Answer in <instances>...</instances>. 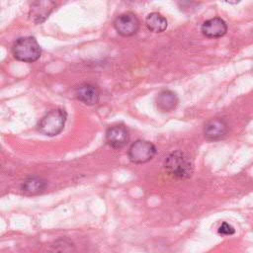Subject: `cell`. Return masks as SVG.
Listing matches in <instances>:
<instances>
[{"label":"cell","instance_id":"5b68a950","mask_svg":"<svg viewBox=\"0 0 253 253\" xmlns=\"http://www.w3.org/2000/svg\"><path fill=\"white\" fill-rule=\"evenodd\" d=\"M114 27L121 36L130 37L137 33L139 29V21L133 13L127 12L121 14L116 18Z\"/></svg>","mask_w":253,"mask_h":253},{"label":"cell","instance_id":"52a82bcc","mask_svg":"<svg viewBox=\"0 0 253 253\" xmlns=\"http://www.w3.org/2000/svg\"><path fill=\"white\" fill-rule=\"evenodd\" d=\"M55 5L52 1H35L31 4L29 17L34 23L41 24L49 16Z\"/></svg>","mask_w":253,"mask_h":253},{"label":"cell","instance_id":"277c9868","mask_svg":"<svg viewBox=\"0 0 253 253\" xmlns=\"http://www.w3.org/2000/svg\"><path fill=\"white\" fill-rule=\"evenodd\" d=\"M156 153V147L153 143L138 139L134 141L128 148L127 155L129 160L135 164H142L150 161Z\"/></svg>","mask_w":253,"mask_h":253},{"label":"cell","instance_id":"9c48e42d","mask_svg":"<svg viewBox=\"0 0 253 253\" xmlns=\"http://www.w3.org/2000/svg\"><path fill=\"white\" fill-rule=\"evenodd\" d=\"M228 130V126L226 122L219 118H214L210 120L204 127V134L207 138L211 140H217L225 136Z\"/></svg>","mask_w":253,"mask_h":253},{"label":"cell","instance_id":"8fae6325","mask_svg":"<svg viewBox=\"0 0 253 253\" xmlns=\"http://www.w3.org/2000/svg\"><path fill=\"white\" fill-rule=\"evenodd\" d=\"M156 105L162 112H171L178 105V97L170 90H163L156 98Z\"/></svg>","mask_w":253,"mask_h":253},{"label":"cell","instance_id":"5bb4252c","mask_svg":"<svg viewBox=\"0 0 253 253\" xmlns=\"http://www.w3.org/2000/svg\"><path fill=\"white\" fill-rule=\"evenodd\" d=\"M218 233L221 235H231L234 233V228L229 223L223 222L218 228Z\"/></svg>","mask_w":253,"mask_h":253},{"label":"cell","instance_id":"ba28073f","mask_svg":"<svg viewBox=\"0 0 253 253\" xmlns=\"http://www.w3.org/2000/svg\"><path fill=\"white\" fill-rule=\"evenodd\" d=\"M227 32V25L219 17H214L207 20L202 25V33L207 38L217 39L224 36Z\"/></svg>","mask_w":253,"mask_h":253},{"label":"cell","instance_id":"6da1fadb","mask_svg":"<svg viewBox=\"0 0 253 253\" xmlns=\"http://www.w3.org/2000/svg\"><path fill=\"white\" fill-rule=\"evenodd\" d=\"M167 173L176 179H188L193 174V162L183 151L177 150L168 155L164 162Z\"/></svg>","mask_w":253,"mask_h":253},{"label":"cell","instance_id":"4fadbf2b","mask_svg":"<svg viewBox=\"0 0 253 253\" xmlns=\"http://www.w3.org/2000/svg\"><path fill=\"white\" fill-rule=\"evenodd\" d=\"M145 24L148 30L154 33H161L167 28L166 18L157 12L150 13L145 19Z\"/></svg>","mask_w":253,"mask_h":253},{"label":"cell","instance_id":"7a4b0ae2","mask_svg":"<svg viewBox=\"0 0 253 253\" xmlns=\"http://www.w3.org/2000/svg\"><path fill=\"white\" fill-rule=\"evenodd\" d=\"M12 52L20 61L34 62L40 58L42 48L34 37H23L14 42Z\"/></svg>","mask_w":253,"mask_h":253},{"label":"cell","instance_id":"7c38bea8","mask_svg":"<svg viewBox=\"0 0 253 253\" xmlns=\"http://www.w3.org/2000/svg\"><path fill=\"white\" fill-rule=\"evenodd\" d=\"M46 187V182L39 176L27 178L21 186V190L25 195L34 196L42 193Z\"/></svg>","mask_w":253,"mask_h":253},{"label":"cell","instance_id":"8992f818","mask_svg":"<svg viewBox=\"0 0 253 253\" xmlns=\"http://www.w3.org/2000/svg\"><path fill=\"white\" fill-rule=\"evenodd\" d=\"M106 142L115 149L124 147L128 140V131L126 126L117 125L109 127L106 131Z\"/></svg>","mask_w":253,"mask_h":253},{"label":"cell","instance_id":"3957f363","mask_svg":"<svg viewBox=\"0 0 253 253\" xmlns=\"http://www.w3.org/2000/svg\"><path fill=\"white\" fill-rule=\"evenodd\" d=\"M67 114L63 109H53L49 111L39 123V130L48 136H54L61 132L66 122Z\"/></svg>","mask_w":253,"mask_h":253},{"label":"cell","instance_id":"30bf717a","mask_svg":"<svg viewBox=\"0 0 253 253\" xmlns=\"http://www.w3.org/2000/svg\"><path fill=\"white\" fill-rule=\"evenodd\" d=\"M75 95L77 99L85 105L93 106L99 102L100 92L98 88L90 83H83L76 89Z\"/></svg>","mask_w":253,"mask_h":253}]
</instances>
